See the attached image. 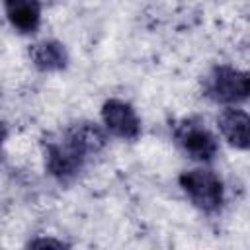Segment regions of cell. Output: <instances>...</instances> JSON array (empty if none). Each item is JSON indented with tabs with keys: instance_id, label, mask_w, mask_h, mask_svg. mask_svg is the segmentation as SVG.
<instances>
[{
	"instance_id": "6da1fadb",
	"label": "cell",
	"mask_w": 250,
	"mask_h": 250,
	"mask_svg": "<svg viewBox=\"0 0 250 250\" xmlns=\"http://www.w3.org/2000/svg\"><path fill=\"white\" fill-rule=\"evenodd\" d=\"M180 186L189 201L201 211H215L223 203V184L211 170H188L180 176Z\"/></svg>"
},
{
	"instance_id": "7a4b0ae2",
	"label": "cell",
	"mask_w": 250,
	"mask_h": 250,
	"mask_svg": "<svg viewBox=\"0 0 250 250\" xmlns=\"http://www.w3.org/2000/svg\"><path fill=\"white\" fill-rule=\"evenodd\" d=\"M205 94L221 104H236L250 98V74L232 66H215L205 80Z\"/></svg>"
},
{
	"instance_id": "3957f363",
	"label": "cell",
	"mask_w": 250,
	"mask_h": 250,
	"mask_svg": "<svg viewBox=\"0 0 250 250\" xmlns=\"http://www.w3.org/2000/svg\"><path fill=\"white\" fill-rule=\"evenodd\" d=\"M84 160L86 156L74 146L66 133L45 141V168L57 180L66 182L74 178L80 172Z\"/></svg>"
},
{
	"instance_id": "277c9868",
	"label": "cell",
	"mask_w": 250,
	"mask_h": 250,
	"mask_svg": "<svg viewBox=\"0 0 250 250\" xmlns=\"http://www.w3.org/2000/svg\"><path fill=\"white\" fill-rule=\"evenodd\" d=\"M178 145L195 160H211L217 154V141L209 129L193 119H186L176 129Z\"/></svg>"
},
{
	"instance_id": "5b68a950",
	"label": "cell",
	"mask_w": 250,
	"mask_h": 250,
	"mask_svg": "<svg viewBox=\"0 0 250 250\" xmlns=\"http://www.w3.org/2000/svg\"><path fill=\"white\" fill-rule=\"evenodd\" d=\"M102 119L109 133L119 139H137L141 135V121L131 104L111 98L102 105Z\"/></svg>"
},
{
	"instance_id": "8992f818",
	"label": "cell",
	"mask_w": 250,
	"mask_h": 250,
	"mask_svg": "<svg viewBox=\"0 0 250 250\" xmlns=\"http://www.w3.org/2000/svg\"><path fill=\"white\" fill-rule=\"evenodd\" d=\"M217 125L229 145L250 150V113L236 107H227L219 113Z\"/></svg>"
},
{
	"instance_id": "52a82bcc",
	"label": "cell",
	"mask_w": 250,
	"mask_h": 250,
	"mask_svg": "<svg viewBox=\"0 0 250 250\" xmlns=\"http://www.w3.org/2000/svg\"><path fill=\"white\" fill-rule=\"evenodd\" d=\"M29 57L31 62L43 72L62 70L68 64V53L64 45L55 39H43L39 43H33L29 49Z\"/></svg>"
},
{
	"instance_id": "ba28073f",
	"label": "cell",
	"mask_w": 250,
	"mask_h": 250,
	"mask_svg": "<svg viewBox=\"0 0 250 250\" xmlns=\"http://www.w3.org/2000/svg\"><path fill=\"white\" fill-rule=\"evenodd\" d=\"M66 137L74 143V146L88 158L98 154L104 146H105V133L100 125L92 123V121H78L74 125H70L66 131Z\"/></svg>"
},
{
	"instance_id": "9c48e42d",
	"label": "cell",
	"mask_w": 250,
	"mask_h": 250,
	"mask_svg": "<svg viewBox=\"0 0 250 250\" xmlns=\"http://www.w3.org/2000/svg\"><path fill=\"white\" fill-rule=\"evenodd\" d=\"M6 16L10 23L21 31L31 33L37 29L41 20V4L39 0H4Z\"/></svg>"
},
{
	"instance_id": "30bf717a",
	"label": "cell",
	"mask_w": 250,
	"mask_h": 250,
	"mask_svg": "<svg viewBox=\"0 0 250 250\" xmlns=\"http://www.w3.org/2000/svg\"><path fill=\"white\" fill-rule=\"evenodd\" d=\"M29 246H51V248H66V244L62 240H55V238H35L29 242Z\"/></svg>"
}]
</instances>
